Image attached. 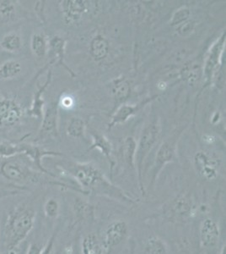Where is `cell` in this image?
Here are the masks:
<instances>
[{
	"mask_svg": "<svg viewBox=\"0 0 226 254\" xmlns=\"http://www.w3.org/2000/svg\"><path fill=\"white\" fill-rule=\"evenodd\" d=\"M64 169L83 188L85 193L91 192L128 203L135 202L124 190L107 179L99 168L90 163H70Z\"/></svg>",
	"mask_w": 226,
	"mask_h": 254,
	"instance_id": "6da1fadb",
	"label": "cell"
},
{
	"mask_svg": "<svg viewBox=\"0 0 226 254\" xmlns=\"http://www.w3.org/2000/svg\"><path fill=\"white\" fill-rule=\"evenodd\" d=\"M36 216L34 208L26 204H20L9 212L3 227L5 254H14L34 228Z\"/></svg>",
	"mask_w": 226,
	"mask_h": 254,
	"instance_id": "7a4b0ae2",
	"label": "cell"
},
{
	"mask_svg": "<svg viewBox=\"0 0 226 254\" xmlns=\"http://www.w3.org/2000/svg\"><path fill=\"white\" fill-rule=\"evenodd\" d=\"M160 134V126L157 120L155 118L144 127L141 133L139 141L137 143L135 153V167L137 172L139 190L143 196L146 194L143 181V162L157 143Z\"/></svg>",
	"mask_w": 226,
	"mask_h": 254,
	"instance_id": "3957f363",
	"label": "cell"
},
{
	"mask_svg": "<svg viewBox=\"0 0 226 254\" xmlns=\"http://www.w3.org/2000/svg\"><path fill=\"white\" fill-rule=\"evenodd\" d=\"M185 127H183L177 128L172 132V135L169 137H167L159 147L153 168H152L151 181L149 184L150 188H153L155 186V182L157 181L158 177L160 176V172L163 170V168L170 163L176 161V159H178L177 152H178V141Z\"/></svg>",
	"mask_w": 226,
	"mask_h": 254,
	"instance_id": "277c9868",
	"label": "cell"
},
{
	"mask_svg": "<svg viewBox=\"0 0 226 254\" xmlns=\"http://www.w3.org/2000/svg\"><path fill=\"white\" fill-rule=\"evenodd\" d=\"M0 174L9 182L14 183H38L42 178L38 172L33 171L25 162L14 157L4 159L0 165Z\"/></svg>",
	"mask_w": 226,
	"mask_h": 254,
	"instance_id": "5b68a950",
	"label": "cell"
},
{
	"mask_svg": "<svg viewBox=\"0 0 226 254\" xmlns=\"http://www.w3.org/2000/svg\"><path fill=\"white\" fill-rule=\"evenodd\" d=\"M25 115L26 110L18 98L0 93V128L16 126Z\"/></svg>",
	"mask_w": 226,
	"mask_h": 254,
	"instance_id": "8992f818",
	"label": "cell"
},
{
	"mask_svg": "<svg viewBox=\"0 0 226 254\" xmlns=\"http://www.w3.org/2000/svg\"><path fill=\"white\" fill-rule=\"evenodd\" d=\"M129 234V227L123 220H115L109 224L101 241L104 253H108L120 245Z\"/></svg>",
	"mask_w": 226,
	"mask_h": 254,
	"instance_id": "52a82bcc",
	"label": "cell"
},
{
	"mask_svg": "<svg viewBox=\"0 0 226 254\" xmlns=\"http://www.w3.org/2000/svg\"><path fill=\"white\" fill-rule=\"evenodd\" d=\"M226 47V32L223 33L210 49L205 65H204V77H205V87L212 82L215 73L221 65L222 55Z\"/></svg>",
	"mask_w": 226,
	"mask_h": 254,
	"instance_id": "ba28073f",
	"label": "cell"
},
{
	"mask_svg": "<svg viewBox=\"0 0 226 254\" xmlns=\"http://www.w3.org/2000/svg\"><path fill=\"white\" fill-rule=\"evenodd\" d=\"M194 214V205L192 199L186 195H180L172 200L168 207L170 219L177 222H184Z\"/></svg>",
	"mask_w": 226,
	"mask_h": 254,
	"instance_id": "9c48e42d",
	"label": "cell"
},
{
	"mask_svg": "<svg viewBox=\"0 0 226 254\" xmlns=\"http://www.w3.org/2000/svg\"><path fill=\"white\" fill-rule=\"evenodd\" d=\"M20 147H21V153H23L29 159H31L36 166H38L42 173L46 174L47 176L56 178L54 174H52V172H50L43 167V159L44 157L63 156V153L54 152V151L46 150L41 146L26 143V142H21Z\"/></svg>",
	"mask_w": 226,
	"mask_h": 254,
	"instance_id": "30bf717a",
	"label": "cell"
},
{
	"mask_svg": "<svg viewBox=\"0 0 226 254\" xmlns=\"http://www.w3.org/2000/svg\"><path fill=\"white\" fill-rule=\"evenodd\" d=\"M221 239V230L214 219L208 217L202 220L199 226V240L201 245L206 249L216 248Z\"/></svg>",
	"mask_w": 226,
	"mask_h": 254,
	"instance_id": "8fae6325",
	"label": "cell"
},
{
	"mask_svg": "<svg viewBox=\"0 0 226 254\" xmlns=\"http://www.w3.org/2000/svg\"><path fill=\"white\" fill-rule=\"evenodd\" d=\"M58 100L53 101L43 111V122L39 130V136H58Z\"/></svg>",
	"mask_w": 226,
	"mask_h": 254,
	"instance_id": "7c38bea8",
	"label": "cell"
},
{
	"mask_svg": "<svg viewBox=\"0 0 226 254\" xmlns=\"http://www.w3.org/2000/svg\"><path fill=\"white\" fill-rule=\"evenodd\" d=\"M194 168L197 173L207 181H214L219 174L220 163L204 152H198L195 154Z\"/></svg>",
	"mask_w": 226,
	"mask_h": 254,
	"instance_id": "4fadbf2b",
	"label": "cell"
},
{
	"mask_svg": "<svg viewBox=\"0 0 226 254\" xmlns=\"http://www.w3.org/2000/svg\"><path fill=\"white\" fill-rule=\"evenodd\" d=\"M158 97L159 95L152 96L150 98H145L143 101L139 102L138 104L135 105L123 104L112 116L111 122L108 124V129H112V127H114L117 125L123 124L128 122L129 119L135 116L139 110H142L144 106H146L147 104L155 100Z\"/></svg>",
	"mask_w": 226,
	"mask_h": 254,
	"instance_id": "5bb4252c",
	"label": "cell"
},
{
	"mask_svg": "<svg viewBox=\"0 0 226 254\" xmlns=\"http://www.w3.org/2000/svg\"><path fill=\"white\" fill-rule=\"evenodd\" d=\"M52 78V70H48L46 81L43 85H38V90L35 92L31 108L27 111L29 116H32L33 118H43L44 105H45V100L43 98V94L46 92V88L49 87V85L51 84Z\"/></svg>",
	"mask_w": 226,
	"mask_h": 254,
	"instance_id": "9a60e30c",
	"label": "cell"
},
{
	"mask_svg": "<svg viewBox=\"0 0 226 254\" xmlns=\"http://www.w3.org/2000/svg\"><path fill=\"white\" fill-rule=\"evenodd\" d=\"M86 1L82 0H68L61 2L62 11L67 24L75 23L81 17L86 10Z\"/></svg>",
	"mask_w": 226,
	"mask_h": 254,
	"instance_id": "2e32d148",
	"label": "cell"
},
{
	"mask_svg": "<svg viewBox=\"0 0 226 254\" xmlns=\"http://www.w3.org/2000/svg\"><path fill=\"white\" fill-rule=\"evenodd\" d=\"M90 134H91L92 136V144L90 147L89 150H92L94 148L99 149L107 159L109 165H110L111 173L112 174L116 163H115V160L113 159V157H112L113 147H112V143L109 141L108 139L106 138V136L101 135L100 133L96 132V131H92Z\"/></svg>",
	"mask_w": 226,
	"mask_h": 254,
	"instance_id": "e0dca14e",
	"label": "cell"
},
{
	"mask_svg": "<svg viewBox=\"0 0 226 254\" xmlns=\"http://www.w3.org/2000/svg\"><path fill=\"white\" fill-rule=\"evenodd\" d=\"M49 48L52 50L57 58V63L61 66H63L67 71L73 76L75 77L74 71L67 65L64 59H65V47H66V40L62 38L60 36H54L53 38H51L49 41Z\"/></svg>",
	"mask_w": 226,
	"mask_h": 254,
	"instance_id": "ac0fdd59",
	"label": "cell"
},
{
	"mask_svg": "<svg viewBox=\"0 0 226 254\" xmlns=\"http://www.w3.org/2000/svg\"><path fill=\"white\" fill-rule=\"evenodd\" d=\"M110 50L109 42L102 35H97L90 44V54L95 61H100L106 58Z\"/></svg>",
	"mask_w": 226,
	"mask_h": 254,
	"instance_id": "d6986e66",
	"label": "cell"
},
{
	"mask_svg": "<svg viewBox=\"0 0 226 254\" xmlns=\"http://www.w3.org/2000/svg\"><path fill=\"white\" fill-rule=\"evenodd\" d=\"M23 46L22 38L17 32H11L3 36L2 40L0 41V47L3 51L8 53L20 52Z\"/></svg>",
	"mask_w": 226,
	"mask_h": 254,
	"instance_id": "ffe728a7",
	"label": "cell"
},
{
	"mask_svg": "<svg viewBox=\"0 0 226 254\" xmlns=\"http://www.w3.org/2000/svg\"><path fill=\"white\" fill-rule=\"evenodd\" d=\"M82 254H104L101 241L94 233L86 235L81 243Z\"/></svg>",
	"mask_w": 226,
	"mask_h": 254,
	"instance_id": "44dd1931",
	"label": "cell"
},
{
	"mask_svg": "<svg viewBox=\"0 0 226 254\" xmlns=\"http://www.w3.org/2000/svg\"><path fill=\"white\" fill-rule=\"evenodd\" d=\"M22 72V65L20 61L9 60L0 65V79L12 80L16 78Z\"/></svg>",
	"mask_w": 226,
	"mask_h": 254,
	"instance_id": "7402d4cb",
	"label": "cell"
},
{
	"mask_svg": "<svg viewBox=\"0 0 226 254\" xmlns=\"http://www.w3.org/2000/svg\"><path fill=\"white\" fill-rule=\"evenodd\" d=\"M31 50L32 54L38 58H43L47 53L49 44L46 36L43 33H35L31 38Z\"/></svg>",
	"mask_w": 226,
	"mask_h": 254,
	"instance_id": "603a6c76",
	"label": "cell"
},
{
	"mask_svg": "<svg viewBox=\"0 0 226 254\" xmlns=\"http://www.w3.org/2000/svg\"><path fill=\"white\" fill-rule=\"evenodd\" d=\"M112 90L115 99L118 102L125 101L131 93L130 84L125 77H119L114 80L112 82Z\"/></svg>",
	"mask_w": 226,
	"mask_h": 254,
	"instance_id": "cb8c5ba5",
	"label": "cell"
},
{
	"mask_svg": "<svg viewBox=\"0 0 226 254\" xmlns=\"http://www.w3.org/2000/svg\"><path fill=\"white\" fill-rule=\"evenodd\" d=\"M168 249L166 243L160 237H149L144 246V254H167Z\"/></svg>",
	"mask_w": 226,
	"mask_h": 254,
	"instance_id": "d4e9b609",
	"label": "cell"
},
{
	"mask_svg": "<svg viewBox=\"0 0 226 254\" xmlns=\"http://www.w3.org/2000/svg\"><path fill=\"white\" fill-rule=\"evenodd\" d=\"M21 140L17 142H10L7 140H3L0 142V157L3 159H9L16 156L21 153V147H20Z\"/></svg>",
	"mask_w": 226,
	"mask_h": 254,
	"instance_id": "484cf974",
	"label": "cell"
},
{
	"mask_svg": "<svg viewBox=\"0 0 226 254\" xmlns=\"http://www.w3.org/2000/svg\"><path fill=\"white\" fill-rule=\"evenodd\" d=\"M137 142L132 136H128L123 144V155L129 166L135 170V153H136Z\"/></svg>",
	"mask_w": 226,
	"mask_h": 254,
	"instance_id": "4316f807",
	"label": "cell"
},
{
	"mask_svg": "<svg viewBox=\"0 0 226 254\" xmlns=\"http://www.w3.org/2000/svg\"><path fill=\"white\" fill-rule=\"evenodd\" d=\"M16 13V3L11 0L0 1V17L7 22L14 18Z\"/></svg>",
	"mask_w": 226,
	"mask_h": 254,
	"instance_id": "83f0119b",
	"label": "cell"
},
{
	"mask_svg": "<svg viewBox=\"0 0 226 254\" xmlns=\"http://www.w3.org/2000/svg\"><path fill=\"white\" fill-rule=\"evenodd\" d=\"M85 129H86V126L81 119L73 118L69 122L67 131L69 136L77 138V137H83L85 136Z\"/></svg>",
	"mask_w": 226,
	"mask_h": 254,
	"instance_id": "f1b7e54d",
	"label": "cell"
},
{
	"mask_svg": "<svg viewBox=\"0 0 226 254\" xmlns=\"http://www.w3.org/2000/svg\"><path fill=\"white\" fill-rule=\"evenodd\" d=\"M60 210V204L57 199L54 197H51L46 200L44 205H43V212L44 214L48 219H55L59 214Z\"/></svg>",
	"mask_w": 226,
	"mask_h": 254,
	"instance_id": "f546056e",
	"label": "cell"
},
{
	"mask_svg": "<svg viewBox=\"0 0 226 254\" xmlns=\"http://www.w3.org/2000/svg\"><path fill=\"white\" fill-rule=\"evenodd\" d=\"M190 9L186 7H181L175 12L171 20V26H178L185 23L190 17Z\"/></svg>",
	"mask_w": 226,
	"mask_h": 254,
	"instance_id": "4dcf8cb0",
	"label": "cell"
},
{
	"mask_svg": "<svg viewBox=\"0 0 226 254\" xmlns=\"http://www.w3.org/2000/svg\"><path fill=\"white\" fill-rule=\"evenodd\" d=\"M56 237H57V231L52 235V237L49 238L46 245L43 247V252L41 254H52L53 246H54L55 241H56Z\"/></svg>",
	"mask_w": 226,
	"mask_h": 254,
	"instance_id": "1f68e13d",
	"label": "cell"
},
{
	"mask_svg": "<svg viewBox=\"0 0 226 254\" xmlns=\"http://www.w3.org/2000/svg\"><path fill=\"white\" fill-rule=\"evenodd\" d=\"M43 247L38 243H32L29 246L26 254H41L43 252Z\"/></svg>",
	"mask_w": 226,
	"mask_h": 254,
	"instance_id": "d6a6232c",
	"label": "cell"
},
{
	"mask_svg": "<svg viewBox=\"0 0 226 254\" xmlns=\"http://www.w3.org/2000/svg\"><path fill=\"white\" fill-rule=\"evenodd\" d=\"M22 191H23V190H2V191H0V199H3V198H5L8 196L17 195V194L21 193Z\"/></svg>",
	"mask_w": 226,
	"mask_h": 254,
	"instance_id": "836d02e7",
	"label": "cell"
},
{
	"mask_svg": "<svg viewBox=\"0 0 226 254\" xmlns=\"http://www.w3.org/2000/svg\"><path fill=\"white\" fill-rule=\"evenodd\" d=\"M45 2L44 1H38L37 2V4L35 6V11L37 12V14H38V16L40 19H42V20H43L44 19V15L43 14V8H44V5H45Z\"/></svg>",
	"mask_w": 226,
	"mask_h": 254,
	"instance_id": "e575fe53",
	"label": "cell"
}]
</instances>
